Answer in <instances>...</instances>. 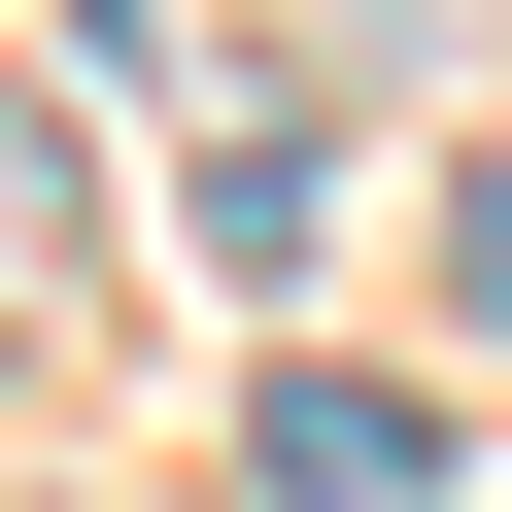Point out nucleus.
I'll return each mask as SVG.
<instances>
[{
	"label": "nucleus",
	"instance_id": "obj_1",
	"mask_svg": "<svg viewBox=\"0 0 512 512\" xmlns=\"http://www.w3.org/2000/svg\"><path fill=\"white\" fill-rule=\"evenodd\" d=\"M239 512H444V410L410 376H239Z\"/></svg>",
	"mask_w": 512,
	"mask_h": 512
},
{
	"label": "nucleus",
	"instance_id": "obj_2",
	"mask_svg": "<svg viewBox=\"0 0 512 512\" xmlns=\"http://www.w3.org/2000/svg\"><path fill=\"white\" fill-rule=\"evenodd\" d=\"M444 274H478V342H512V171H444Z\"/></svg>",
	"mask_w": 512,
	"mask_h": 512
},
{
	"label": "nucleus",
	"instance_id": "obj_3",
	"mask_svg": "<svg viewBox=\"0 0 512 512\" xmlns=\"http://www.w3.org/2000/svg\"><path fill=\"white\" fill-rule=\"evenodd\" d=\"M35 512H103V478H35Z\"/></svg>",
	"mask_w": 512,
	"mask_h": 512
}]
</instances>
